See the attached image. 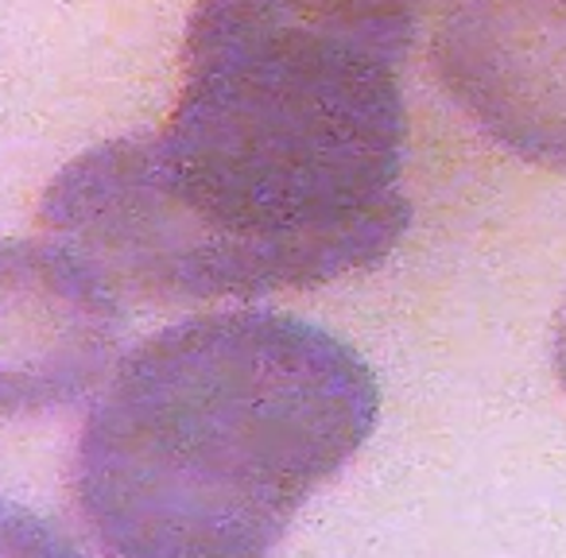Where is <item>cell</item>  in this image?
<instances>
[{"label":"cell","mask_w":566,"mask_h":558,"mask_svg":"<svg viewBox=\"0 0 566 558\" xmlns=\"http://www.w3.org/2000/svg\"><path fill=\"white\" fill-rule=\"evenodd\" d=\"M120 307L59 241H0V419L82 400L117 357Z\"/></svg>","instance_id":"4"},{"label":"cell","mask_w":566,"mask_h":558,"mask_svg":"<svg viewBox=\"0 0 566 558\" xmlns=\"http://www.w3.org/2000/svg\"><path fill=\"white\" fill-rule=\"evenodd\" d=\"M0 558H82V550L40 512L0 501Z\"/></svg>","instance_id":"5"},{"label":"cell","mask_w":566,"mask_h":558,"mask_svg":"<svg viewBox=\"0 0 566 558\" xmlns=\"http://www.w3.org/2000/svg\"><path fill=\"white\" fill-rule=\"evenodd\" d=\"M555 372H558V385H563V392H566V307L555 326Z\"/></svg>","instance_id":"6"},{"label":"cell","mask_w":566,"mask_h":558,"mask_svg":"<svg viewBox=\"0 0 566 558\" xmlns=\"http://www.w3.org/2000/svg\"><path fill=\"white\" fill-rule=\"evenodd\" d=\"M431 66L481 136L566 175V0H450Z\"/></svg>","instance_id":"3"},{"label":"cell","mask_w":566,"mask_h":558,"mask_svg":"<svg viewBox=\"0 0 566 558\" xmlns=\"http://www.w3.org/2000/svg\"><path fill=\"white\" fill-rule=\"evenodd\" d=\"M380 411L369 361L315 323L202 315L125 357L74 454L109 558H264Z\"/></svg>","instance_id":"2"},{"label":"cell","mask_w":566,"mask_h":558,"mask_svg":"<svg viewBox=\"0 0 566 558\" xmlns=\"http://www.w3.org/2000/svg\"><path fill=\"white\" fill-rule=\"evenodd\" d=\"M403 4H408V9H416L419 17H423V12L431 9V4H439V0H403Z\"/></svg>","instance_id":"7"},{"label":"cell","mask_w":566,"mask_h":558,"mask_svg":"<svg viewBox=\"0 0 566 558\" xmlns=\"http://www.w3.org/2000/svg\"><path fill=\"white\" fill-rule=\"evenodd\" d=\"M403 0H198L159 133L82 151L40 225L120 303L202 307L369 272L411 221Z\"/></svg>","instance_id":"1"}]
</instances>
